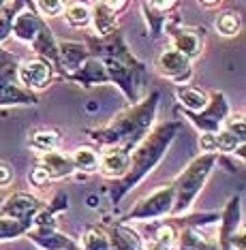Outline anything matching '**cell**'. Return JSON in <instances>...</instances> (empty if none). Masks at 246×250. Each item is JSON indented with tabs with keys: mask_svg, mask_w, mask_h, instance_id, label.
I'll use <instances>...</instances> for the list:
<instances>
[{
	"mask_svg": "<svg viewBox=\"0 0 246 250\" xmlns=\"http://www.w3.org/2000/svg\"><path fill=\"white\" fill-rule=\"evenodd\" d=\"M212 163H214V156L199 158V161L184 173V178H182V182H180L182 190H180V206H178V209H182L184 206L191 203V197L195 195L197 188L201 186V180L205 178V173L210 171V165Z\"/></svg>",
	"mask_w": 246,
	"mask_h": 250,
	"instance_id": "1",
	"label": "cell"
},
{
	"mask_svg": "<svg viewBox=\"0 0 246 250\" xmlns=\"http://www.w3.org/2000/svg\"><path fill=\"white\" fill-rule=\"evenodd\" d=\"M169 206H171V190L169 188L157 190L139 208L133 209V218H157V216L167 212Z\"/></svg>",
	"mask_w": 246,
	"mask_h": 250,
	"instance_id": "2",
	"label": "cell"
},
{
	"mask_svg": "<svg viewBox=\"0 0 246 250\" xmlns=\"http://www.w3.org/2000/svg\"><path fill=\"white\" fill-rule=\"evenodd\" d=\"M158 69L163 75L176 79V82H184L191 73V64H188V58L178 52H165L158 60Z\"/></svg>",
	"mask_w": 246,
	"mask_h": 250,
	"instance_id": "3",
	"label": "cell"
},
{
	"mask_svg": "<svg viewBox=\"0 0 246 250\" xmlns=\"http://www.w3.org/2000/svg\"><path fill=\"white\" fill-rule=\"evenodd\" d=\"M49 66L45 64V62L41 60H32V62H26L24 66L20 69V79L24 83H28V86L32 88H43L47 86L49 82Z\"/></svg>",
	"mask_w": 246,
	"mask_h": 250,
	"instance_id": "4",
	"label": "cell"
},
{
	"mask_svg": "<svg viewBox=\"0 0 246 250\" xmlns=\"http://www.w3.org/2000/svg\"><path fill=\"white\" fill-rule=\"evenodd\" d=\"M34 209H37V201L28 195H11L9 201L2 206L0 214L2 216H13V218H28Z\"/></svg>",
	"mask_w": 246,
	"mask_h": 250,
	"instance_id": "5",
	"label": "cell"
},
{
	"mask_svg": "<svg viewBox=\"0 0 246 250\" xmlns=\"http://www.w3.org/2000/svg\"><path fill=\"white\" fill-rule=\"evenodd\" d=\"M101 169L105 175H122L129 169V156L122 150H112L103 156Z\"/></svg>",
	"mask_w": 246,
	"mask_h": 250,
	"instance_id": "6",
	"label": "cell"
},
{
	"mask_svg": "<svg viewBox=\"0 0 246 250\" xmlns=\"http://www.w3.org/2000/svg\"><path fill=\"white\" fill-rule=\"evenodd\" d=\"M73 167H75V165H71V161H68V158L56 156V154L45 156L43 163H41V169L49 175V178H60V175H68V173L73 171Z\"/></svg>",
	"mask_w": 246,
	"mask_h": 250,
	"instance_id": "7",
	"label": "cell"
},
{
	"mask_svg": "<svg viewBox=\"0 0 246 250\" xmlns=\"http://www.w3.org/2000/svg\"><path fill=\"white\" fill-rule=\"evenodd\" d=\"M41 24H39L37 18H32V15H22L20 20L15 21V35L20 39H26V41H30V39L37 35V32H41Z\"/></svg>",
	"mask_w": 246,
	"mask_h": 250,
	"instance_id": "8",
	"label": "cell"
},
{
	"mask_svg": "<svg viewBox=\"0 0 246 250\" xmlns=\"http://www.w3.org/2000/svg\"><path fill=\"white\" fill-rule=\"evenodd\" d=\"M94 26L101 35H110L113 28H116V18H113V13L107 9V4H99V7H96Z\"/></svg>",
	"mask_w": 246,
	"mask_h": 250,
	"instance_id": "9",
	"label": "cell"
},
{
	"mask_svg": "<svg viewBox=\"0 0 246 250\" xmlns=\"http://www.w3.org/2000/svg\"><path fill=\"white\" fill-rule=\"evenodd\" d=\"M34 237H37V242L47 250H62V248L71 246V242L65 240V237H60V235H56L54 231H37Z\"/></svg>",
	"mask_w": 246,
	"mask_h": 250,
	"instance_id": "10",
	"label": "cell"
},
{
	"mask_svg": "<svg viewBox=\"0 0 246 250\" xmlns=\"http://www.w3.org/2000/svg\"><path fill=\"white\" fill-rule=\"evenodd\" d=\"M199 39L193 35V32H182V35L176 39V47H178V54H182L184 58L188 56H195L199 54Z\"/></svg>",
	"mask_w": 246,
	"mask_h": 250,
	"instance_id": "11",
	"label": "cell"
},
{
	"mask_svg": "<svg viewBox=\"0 0 246 250\" xmlns=\"http://www.w3.org/2000/svg\"><path fill=\"white\" fill-rule=\"evenodd\" d=\"M73 165H77L84 171H94L99 167V156H96V152L88 150V147H82V150H77L73 154Z\"/></svg>",
	"mask_w": 246,
	"mask_h": 250,
	"instance_id": "12",
	"label": "cell"
},
{
	"mask_svg": "<svg viewBox=\"0 0 246 250\" xmlns=\"http://www.w3.org/2000/svg\"><path fill=\"white\" fill-rule=\"evenodd\" d=\"M178 96H180V101H182V103H184V105L188 107V109H193V111L203 109L205 103H208V99H205V94H203V92H199V90H193V88L180 90Z\"/></svg>",
	"mask_w": 246,
	"mask_h": 250,
	"instance_id": "13",
	"label": "cell"
},
{
	"mask_svg": "<svg viewBox=\"0 0 246 250\" xmlns=\"http://www.w3.org/2000/svg\"><path fill=\"white\" fill-rule=\"evenodd\" d=\"M216 30L221 32V35H225V37H233V35H238V30H240V20H238V15L236 13H223L216 18Z\"/></svg>",
	"mask_w": 246,
	"mask_h": 250,
	"instance_id": "14",
	"label": "cell"
},
{
	"mask_svg": "<svg viewBox=\"0 0 246 250\" xmlns=\"http://www.w3.org/2000/svg\"><path fill=\"white\" fill-rule=\"evenodd\" d=\"M113 244H116L118 250H141L139 248V240H137L135 233L118 229L113 231Z\"/></svg>",
	"mask_w": 246,
	"mask_h": 250,
	"instance_id": "15",
	"label": "cell"
},
{
	"mask_svg": "<svg viewBox=\"0 0 246 250\" xmlns=\"http://www.w3.org/2000/svg\"><path fill=\"white\" fill-rule=\"evenodd\" d=\"M58 133H54V130H39V133H34L32 137V144L39 147V150H54L56 146H58Z\"/></svg>",
	"mask_w": 246,
	"mask_h": 250,
	"instance_id": "16",
	"label": "cell"
},
{
	"mask_svg": "<svg viewBox=\"0 0 246 250\" xmlns=\"http://www.w3.org/2000/svg\"><path fill=\"white\" fill-rule=\"evenodd\" d=\"M67 20L73 26H84L90 21V9L86 4H71L67 7Z\"/></svg>",
	"mask_w": 246,
	"mask_h": 250,
	"instance_id": "17",
	"label": "cell"
},
{
	"mask_svg": "<svg viewBox=\"0 0 246 250\" xmlns=\"http://www.w3.org/2000/svg\"><path fill=\"white\" fill-rule=\"evenodd\" d=\"M84 248L86 250H110L107 237L99 231H88L84 235Z\"/></svg>",
	"mask_w": 246,
	"mask_h": 250,
	"instance_id": "18",
	"label": "cell"
},
{
	"mask_svg": "<svg viewBox=\"0 0 246 250\" xmlns=\"http://www.w3.org/2000/svg\"><path fill=\"white\" fill-rule=\"evenodd\" d=\"M227 133L242 141L244 139V116H231L229 122H227Z\"/></svg>",
	"mask_w": 246,
	"mask_h": 250,
	"instance_id": "19",
	"label": "cell"
},
{
	"mask_svg": "<svg viewBox=\"0 0 246 250\" xmlns=\"http://www.w3.org/2000/svg\"><path fill=\"white\" fill-rule=\"evenodd\" d=\"M154 242H158L165 248H171L174 242H176V231L171 229V227H161L158 233H157V237H154Z\"/></svg>",
	"mask_w": 246,
	"mask_h": 250,
	"instance_id": "20",
	"label": "cell"
},
{
	"mask_svg": "<svg viewBox=\"0 0 246 250\" xmlns=\"http://www.w3.org/2000/svg\"><path fill=\"white\" fill-rule=\"evenodd\" d=\"M37 7L43 9L45 15H58L65 9V2H45V0H41V2H37Z\"/></svg>",
	"mask_w": 246,
	"mask_h": 250,
	"instance_id": "21",
	"label": "cell"
},
{
	"mask_svg": "<svg viewBox=\"0 0 246 250\" xmlns=\"http://www.w3.org/2000/svg\"><path fill=\"white\" fill-rule=\"evenodd\" d=\"M11 178H13V171H11V167L7 163H0V186H7Z\"/></svg>",
	"mask_w": 246,
	"mask_h": 250,
	"instance_id": "22",
	"label": "cell"
},
{
	"mask_svg": "<svg viewBox=\"0 0 246 250\" xmlns=\"http://www.w3.org/2000/svg\"><path fill=\"white\" fill-rule=\"evenodd\" d=\"M201 146L205 147V150H214V147H216V139L212 137V135H205V137H201Z\"/></svg>",
	"mask_w": 246,
	"mask_h": 250,
	"instance_id": "23",
	"label": "cell"
},
{
	"mask_svg": "<svg viewBox=\"0 0 246 250\" xmlns=\"http://www.w3.org/2000/svg\"><path fill=\"white\" fill-rule=\"evenodd\" d=\"M148 250H169V248L161 246V244H158V242H150V244H148Z\"/></svg>",
	"mask_w": 246,
	"mask_h": 250,
	"instance_id": "24",
	"label": "cell"
},
{
	"mask_svg": "<svg viewBox=\"0 0 246 250\" xmlns=\"http://www.w3.org/2000/svg\"><path fill=\"white\" fill-rule=\"evenodd\" d=\"M154 7H158V9H171V7H174V2H154Z\"/></svg>",
	"mask_w": 246,
	"mask_h": 250,
	"instance_id": "25",
	"label": "cell"
}]
</instances>
